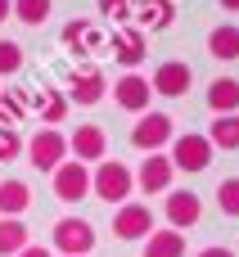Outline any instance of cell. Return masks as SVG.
<instances>
[{
  "mask_svg": "<svg viewBox=\"0 0 239 257\" xmlns=\"http://www.w3.org/2000/svg\"><path fill=\"white\" fill-rule=\"evenodd\" d=\"M172 140H176V122H172L167 113H158V108L140 113V122L131 126V145H136L140 154H163Z\"/></svg>",
  "mask_w": 239,
  "mask_h": 257,
  "instance_id": "7a4b0ae2",
  "label": "cell"
},
{
  "mask_svg": "<svg viewBox=\"0 0 239 257\" xmlns=\"http://www.w3.org/2000/svg\"><path fill=\"white\" fill-rule=\"evenodd\" d=\"M32 208L27 181H0V217H23Z\"/></svg>",
  "mask_w": 239,
  "mask_h": 257,
  "instance_id": "ffe728a7",
  "label": "cell"
},
{
  "mask_svg": "<svg viewBox=\"0 0 239 257\" xmlns=\"http://www.w3.org/2000/svg\"><path fill=\"white\" fill-rule=\"evenodd\" d=\"M27 163L36 167V172H54L59 163H68V136L59 131V126H41L32 140H27Z\"/></svg>",
  "mask_w": 239,
  "mask_h": 257,
  "instance_id": "3957f363",
  "label": "cell"
},
{
  "mask_svg": "<svg viewBox=\"0 0 239 257\" xmlns=\"http://www.w3.org/2000/svg\"><path fill=\"white\" fill-rule=\"evenodd\" d=\"M50 181H54V194H59L63 203H77V199H86V194H90V167H86V163H77V158L59 163V167L50 172Z\"/></svg>",
  "mask_w": 239,
  "mask_h": 257,
  "instance_id": "9c48e42d",
  "label": "cell"
},
{
  "mask_svg": "<svg viewBox=\"0 0 239 257\" xmlns=\"http://www.w3.org/2000/svg\"><path fill=\"white\" fill-rule=\"evenodd\" d=\"M154 226H158V221H154V208H149V203H122L117 217H113V235L127 239V244H131V239H149Z\"/></svg>",
  "mask_w": 239,
  "mask_h": 257,
  "instance_id": "30bf717a",
  "label": "cell"
},
{
  "mask_svg": "<svg viewBox=\"0 0 239 257\" xmlns=\"http://www.w3.org/2000/svg\"><path fill=\"white\" fill-rule=\"evenodd\" d=\"M9 14H14V0H0V23H5Z\"/></svg>",
  "mask_w": 239,
  "mask_h": 257,
  "instance_id": "1f68e13d",
  "label": "cell"
},
{
  "mask_svg": "<svg viewBox=\"0 0 239 257\" xmlns=\"http://www.w3.org/2000/svg\"><path fill=\"white\" fill-rule=\"evenodd\" d=\"M32 108L41 113V122H45V126H54V122H63V117H68V95H63L59 86H41V90L32 95Z\"/></svg>",
  "mask_w": 239,
  "mask_h": 257,
  "instance_id": "e0dca14e",
  "label": "cell"
},
{
  "mask_svg": "<svg viewBox=\"0 0 239 257\" xmlns=\"http://www.w3.org/2000/svg\"><path fill=\"white\" fill-rule=\"evenodd\" d=\"M27 244H32L27 226H23L18 217H0V257H18Z\"/></svg>",
  "mask_w": 239,
  "mask_h": 257,
  "instance_id": "7402d4cb",
  "label": "cell"
},
{
  "mask_svg": "<svg viewBox=\"0 0 239 257\" xmlns=\"http://www.w3.org/2000/svg\"><path fill=\"white\" fill-rule=\"evenodd\" d=\"M27 108H32V95H27L23 86H5V90H0V126L23 122V117H27Z\"/></svg>",
  "mask_w": 239,
  "mask_h": 257,
  "instance_id": "d6986e66",
  "label": "cell"
},
{
  "mask_svg": "<svg viewBox=\"0 0 239 257\" xmlns=\"http://www.w3.org/2000/svg\"><path fill=\"white\" fill-rule=\"evenodd\" d=\"M149 99H154V86H149V77H140V72H122L117 81H113V104L122 108V113H149Z\"/></svg>",
  "mask_w": 239,
  "mask_h": 257,
  "instance_id": "ba28073f",
  "label": "cell"
},
{
  "mask_svg": "<svg viewBox=\"0 0 239 257\" xmlns=\"http://www.w3.org/2000/svg\"><path fill=\"white\" fill-rule=\"evenodd\" d=\"M190 81H194V72H190V63H181V59L158 63V68H154V77H149L154 95H163V99H185Z\"/></svg>",
  "mask_w": 239,
  "mask_h": 257,
  "instance_id": "8fae6325",
  "label": "cell"
},
{
  "mask_svg": "<svg viewBox=\"0 0 239 257\" xmlns=\"http://www.w3.org/2000/svg\"><path fill=\"white\" fill-rule=\"evenodd\" d=\"M68 104H81V108H90V104H99L104 95H108V81H104V72L99 68H81V72H72L68 77Z\"/></svg>",
  "mask_w": 239,
  "mask_h": 257,
  "instance_id": "5bb4252c",
  "label": "cell"
},
{
  "mask_svg": "<svg viewBox=\"0 0 239 257\" xmlns=\"http://www.w3.org/2000/svg\"><path fill=\"white\" fill-rule=\"evenodd\" d=\"M172 176H176L172 158L167 154H149L140 163V172H136V190L140 194H172Z\"/></svg>",
  "mask_w": 239,
  "mask_h": 257,
  "instance_id": "4fadbf2b",
  "label": "cell"
},
{
  "mask_svg": "<svg viewBox=\"0 0 239 257\" xmlns=\"http://www.w3.org/2000/svg\"><path fill=\"white\" fill-rule=\"evenodd\" d=\"M208 108H212L217 117L239 113V81H235V77H217V81L208 86Z\"/></svg>",
  "mask_w": 239,
  "mask_h": 257,
  "instance_id": "ac0fdd59",
  "label": "cell"
},
{
  "mask_svg": "<svg viewBox=\"0 0 239 257\" xmlns=\"http://www.w3.org/2000/svg\"><path fill=\"white\" fill-rule=\"evenodd\" d=\"M54 248L63 257H90V248H95V226L86 217H63L54 226Z\"/></svg>",
  "mask_w": 239,
  "mask_h": 257,
  "instance_id": "8992f818",
  "label": "cell"
},
{
  "mask_svg": "<svg viewBox=\"0 0 239 257\" xmlns=\"http://www.w3.org/2000/svg\"><path fill=\"white\" fill-rule=\"evenodd\" d=\"M59 41H63L72 54H86V59L108 50V36H104V32H99V23H90V18H72V23H63Z\"/></svg>",
  "mask_w": 239,
  "mask_h": 257,
  "instance_id": "52a82bcc",
  "label": "cell"
},
{
  "mask_svg": "<svg viewBox=\"0 0 239 257\" xmlns=\"http://www.w3.org/2000/svg\"><path fill=\"white\" fill-rule=\"evenodd\" d=\"M199 257H235V253H230V248H221V244H212V248H203Z\"/></svg>",
  "mask_w": 239,
  "mask_h": 257,
  "instance_id": "4dcf8cb0",
  "label": "cell"
},
{
  "mask_svg": "<svg viewBox=\"0 0 239 257\" xmlns=\"http://www.w3.org/2000/svg\"><path fill=\"white\" fill-rule=\"evenodd\" d=\"M108 54L127 68V72H136L145 59H149V36L136 27V23H122V27H113V41H108Z\"/></svg>",
  "mask_w": 239,
  "mask_h": 257,
  "instance_id": "5b68a950",
  "label": "cell"
},
{
  "mask_svg": "<svg viewBox=\"0 0 239 257\" xmlns=\"http://www.w3.org/2000/svg\"><path fill=\"white\" fill-rule=\"evenodd\" d=\"M167 158H172L176 172H208V163H212V145H208V136L185 131V136H176V140L167 145Z\"/></svg>",
  "mask_w": 239,
  "mask_h": 257,
  "instance_id": "277c9868",
  "label": "cell"
},
{
  "mask_svg": "<svg viewBox=\"0 0 239 257\" xmlns=\"http://www.w3.org/2000/svg\"><path fill=\"white\" fill-rule=\"evenodd\" d=\"M23 149H27V145H23L18 126H0V163H14Z\"/></svg>",
  "mask_w": 239,
  "mask_h": 257,
  "instance_id": "83f0119b",
  "label": "cell"
},
{
  "mask_svg": "<svg viewBox=\"0 0 239 257\" xmlns=\"http://www.w3.org/2000/svg\"><path fill=\"white\" fill-rule=\"evenodd\" d=\"M131 5H136V0H99V14L113 18V23H127V18H131Z\"/></svg>",
  "mask_w": 239,
  "mask_h": 257,
  "instance_id": "f1b7e54d",
  "label": "cell"
},
{
  "mask_svg": "<svg viewBox=\"0 0 239 257\" xmlns=\"http://www.w3.org/2000/svg\"><path fill=\"white\" fill-rule=\"evenodd\" d=\"M131 18L136 27L149 36V32H167L176 23V0H136L131 5Z\"/></svg>",
  "mask_w": 239,
  "mask_h": 257,
  "instance_id": "9a60e30c",
  "label": "cell"
},
{
  "mask_svg": "<svg viewBox=\"0 0 239 257\" xmlns=\"http://www.w3.org/2000/svg\"><path fill=\"white\" fill-rule=\"evenodd\" d=\"M14 72H23V45L0 36V77H14Z\"/></svg>",
  "mask_w": 239,
  "mask_h": 257,
  "instance_id": "484cf974",
  "label": "cell"
},
{
  "mask_svg": "<svg viewBox=\"0 0 239 257\" xmlns=\"http://www.w3.org/2000/svg\"><path fill=\"white\" fill-rule=\"evenodd\" d=\"M14 18H23L27 27H41L50 18V0H14Z\"/></svg>",
  "mask_w": 239,
  "mask_h": 257,
  "instance_id": "d4e9b609",
  "label": "cell"
},
{
  "mask_svg": "<svg viewBox=\"0 0 239 257\" xmlns=\"http://www.w3.org/2000/svg\"><path fill=\"white\" fill-rule=\"evenodd\" d=\"M208 54L212 59H239V27L235 23H221V27H212L208 32Z\"/></svg>",
  "mask_w": 239,
  "mask_h": 257,
  "instance_id": "44dd1931",
  "label": "cell"
},
{
  "mask_svg": "<svg viewBox=\"0 0 239 257\" xmlns=\"http://www.w3.org/2000/svg\"><path fill=\"white\" fill-rule=\"evenodd\" d=\"M221 9L226 14H239V0H221Z\"/></svg>",
  "mask_w": 239,
  "mask_h": 257,
  "instance_id": "d6a6232c",
  "label": "cell"
},
{
  "mask_svg": "<svg viewBox=\"0 0 239 257\" xmlns=\"http://www.w3.org/2000/svg\"><path fill=\"white\" fill-rule=\"evenodd\" d=\"M208 145L212 149H239V113H226L208 126Z\"/></svg>",
  "mask_w": 239,
  "mask_h": 257,
  "instance_id": "cb8c5ba5",
  "label": "cell"
},
{
  "mask_svg": "<svg viewBox=\"0 0 239 257\" xmlns=\"http://www.w3.org/2000/svg\"><path fill=\"white\" fill-rule=\"evenodd\" d=\"M90 194H99L104 203H127L136 194V172L127 163H117V158H104L90 172Z\"/></svg>",
  "mask_w": 239,
  "mask_h": 257,
  "instance_id": "6da1fadb",
  "label": "cell"
},
{
  "mask_svg": "<svg viewBox=\"0 0 239 257\" xmlns=\"http://www.w3.org/2000/svg\"><path fill=\"white\" fill-rule=\"evenodd\" d=\"M18 257H54V253H50L45 244H27V248H23V253H18Z\"/></svg>",
  "mask_w": 239,
  "mask_h": 257,
  "instance_id": "f546056e",
  "label": "cell"
},
{
  "mask_svg": "<svg viewBox=\"0 0 239 257\" xmlns=\"http://www.w3.org/2000/svg\"><path fill=\"white\" fill-rule=\"evenodd\" d=\"M68 154H72L77 163H104V154H108V136H104V126L81 122V126L68 136Z\"/></svg>",
  "mask_w": 239,
  "mask_h": 257,
  "instance_id": "7c38bea8",
  "label": "cell"
},
{
  "mask_svg": "<svg viewBox=\"0 0 239 257\" xmlns=\"http://www.w3.org/2000/svg\"><path fill=\"white\" fill-rule=\"evenodd\" d=\"M145 257H185V235L181 230H154L149 244H145Z\"/></svg>",
  "mask_w": 239,
  "mask_h": 257,
  "instance_id": "603a6c76",
  "label": "cell"
},
{
  "mask_svg": "<svg viewBox=\"0 0 239 257\" xmlns=\"http://www.w3.org/2000/svg\"><path fill=\"white\" fill-rule=\"evenodd\" d=\"M167 226L172 230H190V226H199V217H203V199L194 194V190H176V194H167Z\"/></svg>",
  "mask_w": 239,
  "mask_h": 257,
  "instance_id": "2e32d148",
  "label": "cell"
},
{
  "mask_svg": "<svg viewBox=\"0 0 239 257\" xmlns=\"http://www.w3.org/2000/svg\"><path fill=\"white\" fill-rule=\"evenodd\" d=\"M217 208H221L226 217H239V176H230V181L217 185Z\"/></svg>",
  "mask_w": 239,
  "mask_h": 257,
  "instance_id": "4316f807",
  "label": "cell"
}]
</instances>
